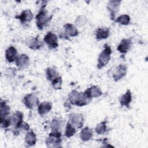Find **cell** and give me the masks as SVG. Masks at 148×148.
I'll return each mask as SVG.
<instances>
[{"instance_id": "cell-12", "label": "cell", "mask_w": 148, "mask_h": 148, "mask_svg": "<svg viewBox=\"0 0 148 148\" xmlns=\"http://www.w3.org/2000/svg\"><path fill=\"white\" fill-rule=\"evenodd\" d=\"M23 113L20 111H16L12 117V124H13L16 130L19 129L23 123Z\"/></svg>"}, {"instance_id": "cell-5", "label": "cell", "mask_w": 148, "mask_h": 148, "mask_svg": "<svg viewBox=\"0 0 148 148\" xmlns=\"http://www.w3.org/2000/svg\"><path fill=\"white\" fill-rule=\"evenodd\" d=\"M68 123L76 128H81L84 123L83 116L80 113H71L69 115Z\"/></svg>"}, {"instance_id": "cell-25", "label": "cell", "mask_w": 148, "mask_h": 148, "mask_svg": "<svg viewBox=\"0 0 148 148\" xmlns=\"http://www.w3.org/2000/svg\"><path fill=\"white\" fill-rule=\"evenodd\" d=\"M63 125V122L59 119H53L50 123V127L53 132H60Z\"/></svg>"}, {"instance_id": "cell-24", "label": "cell", "mask_w": 148, "mask_h": 148, "mask_svg": "<svg viewBox=\"0 0 148 148\" xmlns=\"http://www.w3.org/2000/svg\"><path fill=\"white\" fill-rule=\"evenodd\" d=\"M25 142L29 146H34L36 142V136L33 131L28 132L25 137Z\"/></svg>"}, {"instance_id": "cell-7", "label": "cell", "mask_w": 148, "mask_h": 148, "mask_svg": "<svg viewBox=\"0 0 148 148\" xmlns=\"http://www.w3.org/2000/svg\"><path fill=\"white\" fill-rule=\"evenodd\" d=\"M127 73V66L123 64H120L116 67L113 72V78L115 82H117L119 80L124 77Z\"/></svg>"}, {"instance_id": "cell-26", "label": "cell", "mask_w": 148, "mask_h": 148, "mask_svg": "<svg viewBox=\"0 0 148 148\" xmlns=\"http://www.w3.org/2000/svg\"><path fill=\"white\" fill-rule=\"evenodd\" d=\"M90 95L92 98H97L100 97L102 92L100 88L97 86H92L87 89Z\"/></svg>"}, {"instance_id": "cell-29", "label": "cell", "mask_w": 148, "mask_h": 148, "mask_svg": "<svg viewBox=\"0 0 148 148\" xmlns=\"http://www.w3.org/2000/svg\"><path fill=\"white\" fill-rule=\"evenodd\" d=\"M114 21L116 23H119L122 25H127L130 22V17L128 14H122L118 17Z\"/></svg>"}, {"instance_id": "cell-11", "label": "cell", "mask_w": 148, "mask_h": 148, "mask_svg": "<svg viewBox=\"0 0 148 148\" xmlns=\"http://www.w3.org/2000/svg\"><path fill=\"white\" fill-rule=\"evenodd\" d=\"M17 49L13 46H9L5 51V58L8 62L16 61L17 58Z\"/></svg>"}, {"instance_id": "cell-30", "label": "cell", "mask_w": 148, "mask_h": 148, "mask_svg": "<svg viewBox=\"0 0 148 148\" xmlns=\"http://www.w3.org/2000/svg\"><path fill=\"white\" fill-rule=\"evenodd\" d=\"M62 83V78L61 77L59 76L51 82V85H52V87L54 88V89L60 90L61 89Z\"/></svg>"}, {"instance_id": "cell-18", "label": "cell", "mask_w": 148, "mask_h": 148, "mask_svg": "<svg viewBox=\"0 0 148 148\" xmlns=\"http://www.w3.org/2000/svg\"><path fill=\"white\" fill-rule=\"evenodd\" d=\"M110 30L107 27L98 28L95 31V37L98 40L108 38Z\"/></svg>"}, {"instance_id": "cell-27", "label": "cell", "mask_w": 148, "mask_h": 148, "mask_svg": "<svg viewBox=\"0 0 148 148\" xmlns=\"http://www.w3.org/2000/svg\"><path fill=\"white\" fill-rule=\"evenodd\" d=\"M96 132L98 134L102 135L105 134V132H107V126H106V121H103L101 122L100 123L98 124L95 128Z\"/></svg>"}, {"instance_id": "cell-17", "label": "cell", "mask_w": 148, "mask_h": 148, "mask_svg": "<svg viewBox=\"0 0 148 148\" xmlns=\"http://www.w3.org/2000/svg\"><path fill=\"white\" fill-rule=\"evenodd\" d=\"M64 32L65 34L70 37L76 36L79 34V31L77 28L72 24L66 23L64 25Z\"/></svg>"}, {"instance_id": "cell-9", "label": "cell", "mask_w": 148, "mask_h": 148, "mask_svg": "<svg viewBox=\"0 0 148 148\" xmlns=\"http://www.w3.org/2000/svg\"><path fill=\"white\" fill-rule=\"evenodd\" d=\"M26 45L32 50H39L43 46V43L39 40L37 36L30 37L25 40Z\"/></svg>"}, {"instance_id": "cell-14", "label": "cell", "mask_w": 148, "mask_h": 148, "mask_svg": "<svg viewBox=\"0 0 148 148\" xmlns=\"http://www.w3.org/2000/svg\"><path fill=\"white\" fill-rule=\"evenodd\" d=\"M132 101V94L130 90H127L125 93L120 97L119 102L121 106L130 107V104Z\"/></svg>"}, {"instance_id": "cell-2", "label": "cell", "mask_w": 148, "mask_h": 148, "mask_svg": "<svg viewBox=\"0 0 148 148\" xmlns=\"http://www.w3.org/2000/svg\"><path fill=\"white\" fill-rule=\"evenodd\" d=\"M52 16H49L45 7L41 8L40 10L35 17L36 26L39 29H43V27L51 20Z\"/></svg>"}, {"instance_id": "cell-1", "label": "cell", "mask_w": 148, "mask_h": 148, "mask_svg": "<svg viewBox=\"0 0 148 148\" xmlns=\"http://www.w3.org/2000/svg\"><path fill=\"white\" fill-rule=\"evenodd\" d=\"M103 46V50L101 52L98 58V63L97 66L99 69L102 68L106 65H107L110 60V55L112 54L111 47L108 44H105Z\"/></svg>"}, {"instance_id": "cell-32", "label": "cell", "mask_w": 148, "mask_h": 148, "mask_svg": "<svg viewBox=\"0 0 148 148\" xmlns=\"http://www.w3.org/2000/svg\"><path fill=\"white\" fill-rule=\"evenodd\" d=\"M87 21V18L84 16L80 15L77 17L75 20V24L78 27H82L84 25Z\"/></svg>"}, {"instance_id": "cell-10", "label": "cell", "mask_w": 148, "mask_h": 148, "mask_svg": "<svg viewBox=\"0 0 148 148\" xmlns=\"http://www.w3.org/2000/svg\"><path fill=\"white\" fill-rule=\"evenodd\" d=\"M15 18L19 19L23 23H29L31 21L33 18V13L30 9H25L22 11L20 15L15 16Z\"/></svg>"}, {"instance_id": "cell-6", "label": "cell", "mask_w": 148, "mask_h": 148, "mask_svg": "<svg viewBox=\"0 0 148 148\" xmlns=\"http://www.w3.org/2000/svg\"><path fill=\"white\" fill-rule=\"evenodd\" d=\"M43 40L50 49H56L58 46V37L57 35L51 32H47Z\"/></svg>"}, {"instance_id": "cell-21", "label": "cell", "mask_w": 148, "mask_h": 148, "mask_svg": "<svg viewBox=\"0 0 148 148\" xmlns=\"http://www.w3.org/2000/svg\"><path fill=\"white\" fill-rule=\"evenodd\" d=\"M93 135L92 130L88 127L83 128L80 132V137L82 140L86 142L91 139Z\"/></svg>"}, {"instance_id": "cell-15", "label": "cell", "mask_w": 148, "mask_h": 148, "mask_svg": "<svg viewBox=\"0 0 148 148\" xmlns=\"http://www.w3.org/2000/svg\"><path fill=\"white\" fill-rule=\"evenodd\" d=\"M29 64V57L25 54H21L18 56L16 60V64L17 66H18L19 68H25L28 66Z\"/></svg>"}, {"instance_id": "cell-16", "label": "cell", "mask_w": 148, "mask_h": 148, "mask_svg": "<svg viewBox=\"0 0 148 148\" xmlns=\"http://www.w3.org/2000/svg\"><path fill=\"white\" fill-rule=\"evenodd\" d=\"M52 109V104L50 102H43L38 105V112L40 116H43L49 112Z\"/></svg>"}, {"instance_id": "cell-19", "label": "cell", "mask_w": 148, "mask_h": 148, "mask_svg": "<svg viewBox=\"0 0 148 148\" xmlns=\"http://www.w3.org/2000/svg\"><path fill=\"white\" fill-rule=\"evenodd\" d=\"M92 99V97L90 95L88 91L85 90L83 92H80V97L79 101L77 105L78 106H83L88 104Z\"/></svg>"}, {"instance_id": "cell-28", "label": "cell", "mask_w": 148, "mask_h": 148, "mask_svg": "<svg viewBox=\"0 0 148 148\" xmlns=\"http://www.w3.org/2000/svg\"><path fill=\"white\" fill-rule=\"evenodd\" d=\"M76 132V128L72 126L69 123H67L66 127H65V135L67 138H71L72 137L75 133Z\"/></svg>"}, {"instance_id": "cell-13", "label": "cell", "mask_w": 148, "mask_h": 148, "mask_svg": "<svg viewBox=\"0 0 148 148\" xmlns=\"http://www.w3.org/2000/svg\"><path fill=\"white\" fill-rule=\"evenodd\" d=\"M132 46V41L130 39H124L121 40L118 45L117 50L121 53H126Z\"/></svg>"}, {"instance_id": "cell-33", "label": "cell", "mask_w": 148, "mask_h": 148, "mask_svg": "<svg viewBox=\"0 0 148 148\" xmlns=\"http://www.w3.org/2000/svg\"><path fill=\"white\" fill-rule=\"evenodd\" d=\"M16 69L14 68L10 67V68H7V69L5 72V75L9 78H12L16 75Z\"/></svg>"}, {"instance_id": "cell-8", "label": "cell", "mask_w": 148, "mask_h": 148, "mask_svg": "<svg viewBox=\"0 0 148 148\" xmlns=\"http://www.w3.org/2000/svg\"><path fill=\"white\" fill-rule=\"evenodd\" d=\"M121 1H110L107 5V9L110 12V18L113 20L115 18V15L118 12Z\"/></svg>"}, {"instance_id": "cell-4", "label": "cell", "mask_w": 148, "mask_h": 148, "mask_svg": "<svg viewBox=\"0 0 148 148\" xmlns=\"http://www.w3.org/2000/svg\"><path fill=\"white\" fill-rule=\"evenodd\" d=\"M23 103L29 109H32L35 106L39 105V100L36 95L34 94H28L24 96L23 99Z\"/></svg>"}, {"instance_id": "cell-20", "label": "cell", "mask_w": 148, "mask_h": 148, "mask_svg": "<svg viewBox=\"0 0 148 148\" xmlns=\"http://www.w3.org/2000/svg\"><path fill=\"white\" fill-rule=\"evenodd\" d=\"M10 108L7 105L6 102L1 99L0 103V120H2L8 116L10 113Z\"/></svg>"}, {"instance_id": "cell-23", "label": "cell", "mask_w": 148, "mask_h": 148, "mask_svg": "<svg viewBox=\"0 0 148 148\" xmlns=\"http://www.w3.org/2000/svg\"><path fill=\"white\" fill-rule=\"evenodd\" d=\"M80 97V92L76 90H72L68 95V100L72 105H77Z\"/></svg>"}, {"instance_id": "cell-22", "label": "cell", "mask_w": 148, "mask_h": 148, "mask_svg": "<svg viewBox=\"0 0 148 148\" xmlns=\"http://www.w3.org/2000/svg\"><path fill=\"white\" fill-rule=\"evenodd\" d=\"M58 72L55 66L48 67L46 69V76L47 80L52 82L57 77H59Z\"/></svg>"}, {"instance_id": "cell-34", "label": "cell", "mask_w": 148, "mask_h": 148, "mask_svg": "<svg viewBox=\"0 0 148 148\" xmlns=\"http://www.w3.org/2000/svg\"><path fill=\"white\" fill-rule=\"evenodd\" d=\"M29 125L27 124V123H24V122H23V124H21V125L20 126V127L19 128V129L20 130H25V131H28L29 130ZM18 129V130H19Z\"/></svg>"}, {"instance_id": "cell-31", "label": "cell", "mask_w": 148, "mask_h": 148, "mask_svg": "<svg viewBox=\"0 0 148 148\" xmlns=\"http://www.w3.org/2000/svg\"><path fill=\"white\" fill-rule=\"evenodd\" d=\"M1 127L3 128H7L9 127L11 124H12V117H6L4 119L0 120Z\"/></svg>"}, {"instance_id": "cell-3", "label": "cell", "mask_w": 148, "mask_h": 148, "mask_svg": "<svg viewBox=\"0 0 148 148\" xmlns=\"http://www.w3.org/2000/svg\"><path fill=\"white\" fill-rule=\"evenodd\" d=\"M61 133L60 132H53L49 134L47 138H46L45 143L49 148L59 147L61 144Z\"/></svg>"}]
</instances>
